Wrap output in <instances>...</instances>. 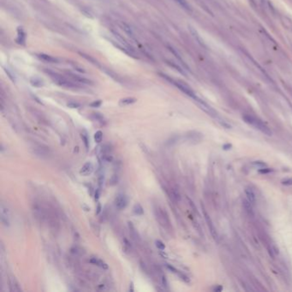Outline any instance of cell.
Wrapping results in <instances>:
<instances>
[{"instance_id": "52a82bcc", "label": "cell", "mask_w": 292, "mask_h": 292, "mask_svg": "<svg viewBox=\"0 0 292 292\" xmlns=\"http://www.w3.org/2000/svg\"><path fill=\"white\" fill-rule=\"evenodd\" d=\"M0 212H1V222L4 226H10V211L8 207L4 203H1L0 207Z\"/></svg>"}, {"instance_id": "1f68e13d", "label": "cell", "mask_w": 292, "mask_h": 292, "mask_svg": "<svg viewBox=\"0 0 292 292\" xmlns=\"http://www.w3.org/2000/svg\"><path fill=\"white\" fill-rule=\"evenodd\" d=\"M155 243H156V247L159 249L164 250V249H165V245H164V243L162 242V241H160V240H157L156 242H155Z\"/></svg>"}, {"instance_id": "d590c367", "label": "cell", "mask_w": 292, "mask_h": 292, "mask_svg": "<svg viewBox=\"0 0 292 292\" xmlns=\"http://www.w3.org/2000/svg\"><path fill=\"white\" fill-rule=\"evenodd\" d=\"M272 169H268V168H261L259 172L260 173H262V174H266V173H269V172H272Z\"/></svg>"}, {"instance_id": "7402d4cb", "label": "cell", "mask_w": 292, "mask_h": 292, "mask_svg": "<svg viewBox=\"0 0 292 292\" xmlns=\"http://www.w3.org/2000/svg\"><path fill=\"white\" fill-rule=\"evenodd\" d=\"M243 207H244V209H245L246 212L249 215L253 214V204L251 203L250 201H249L248 200H243Z\"/></svg>"}, {"instance_id": "e0dca14e", "label": "cell", "mask_w": 292, "mask_h": 292, "mask_svg": "<svg viewBox=\"0 0 292 292\" xmlns=\"http://www.w3.org/2000/svg\"><path fill=\"white\" fill-rule=\"evenodd\" d=\"M245 195L247 196V200L250 201L252 204L255 203L256 201V196L254 192V190L251 188H246L245 189Z\"/></svg>"}, {"instance_id": "603a6c76", "label": "cell", "mask_w": 292, "mask_h": 292, "mask_svg": "<svg viewBox=\"0 0 292 292\" xmlns=\"http://www.w3.org/2000/svg\"><path fill=\"white\" fill-rule=\"evenodd\" d=\"M165 62H166V64H167L168 65H170L171 67L174 68L175 70H177L179 73H181V74H182V75H186V73L183 71V70H182V69L181 68V67H180L179 65H177V64H176L175 63H173L172 61L165 60Z\"/></svg>"}, {"instance_id": "6da1fadb", "label": "cell", "mask_w": 292, "mask_h": 292, "mask_svg": "<svg viewBox=\"0 0 292 292\" xmlns=\"http://www.w3.org/2000/svg\"><path fill=\"white\" fill-rule=\"evenodd\" d=\"M44 72L50 76V78L53 81L55 84L57 86H60L63 88H78L79 86H77L74 82L69 81L68 79H66L64 75H62L57 72H55L52 70L50 69H45Z\"/></svg>"}, {"instance_id": "74e56055", "label": "cell", "mask_w": 292, "mask_h": 292, "mask_svg": "<svg viewBox=\"0 0 292 292\" xmlns=\"http://www.w3.org/2000/svg\"><path fill=\"white\" fill-rule=\"evenodd\" d=\"M100 211H101V206H100V203H98V207H97V212L96 213L99 214L100 213Z\"/></svg>"}, {"instance_id": "f546056e", "label": "cell", "mask_w": 292, "mask_h": 292, "mask_svg": "<svg viewBox=\"0 0 292 292\" xmlns=\"http://www.w3.org/2000/svg\"><path fill=\"white\" fill-rule=\"evenodd\" d=\"M82 141H83V142H84V145H85L86 148L88 149V148L89 147L88 136H87V134H82Z\"/></svg>"}, {"instance_id": "836d02e7", "label": "cell", "mask_w": 292, "mask_h": 292, "mask_svg": "<svg viewBox=\"0 0 292 292\" xmlns=\"http://www.w3.org/2000/svg\"><path fill=\"white\" fill-rule=\"evenodd\" d=\"M253 164L254 166L259 168H264L266 166V164L264 162H262V161H254Z\"/></svg>"}, {"instance_id": "4dcf8cb0", "label": "cell", "mask_w": 292, "mask_h": 292, "mask_svg": "<svg viewBox=\"0 0 292 292\" xmlns=\"http://www.w3.org/2000/svg\"><path fill=\"white\" fill-rule=\"evenodd\" d=\"M67 106L70 107V108H72V109H77V108L81 106V105L77 103V102H75V101H71V102H69L67 104Z\"/></svg>"}, {"instance_id": "7a4b0ae2", "label": "cell", "mask_w": 292, "mask_h": 292, "mask_svg": "<svg viewBox=\"0 0 292 292\" xmlns=\"http://www.w3.org/2000/svg\"><path fill=\"white\" fill-rule=\"evenodd\" d=\"M242 118H243V120H244L247 124H249L251 125V126L254 127L256 129L260 130V132H262L265 135H267V136H272V132L271 129L268 128V126H267L266 124H264L263 122L260 121V119L254 118V117L251 116V115H244Z\"/></svg>"}, {"instance_id": "277c9868", "label": "cell", "mask_w": 292, "mask_h": 292, "mask_svg": "<svg viewBox=\"0 0 292 292\" xmlns=\"http://www.w3.org/2000/svg\"><path fill=\"white\" fill-rule=\"evenodd\" d=\"M154 215L156 218L157 221L159 222V224L165 230L170 231L171 228V221L169 218L166 211L164 210L163 208L159 206L154 207Z\"/></svg>"}, {"instance_id": "4fadbf2b", "label": "cell", "mask_w": 292, "mask_h": 292, "mask_svg": "<svg viewBox=\"0 0 292 292\" xmlns=\"http://www.w3.org/2000/svg\"><path fill=\"white\" fill-rule=\"evenodd\" d=\"M167 48L169 49V51L171 52V53L174 55L175 57H176V58H177V59L178 60V62H179L180 64H182V66H183V67H184V68H185L187 70H189V67L188 66V65H187V64H186L185 62H184V60L182 59V56L180 55V53L178 52L176 50V49H175L173 47H171V46H167Z\"/></svg>"}, {"instance_id": "d6986e66", "label": "cell", "mask_w": 292, "mask_h": 292, "mask_svg": "<svg viewBox=\"0 0 292 292\" xmlns=\"http://www.w3.org/2000/svg\"><path fill=\"white\" fill-rule=\"evenodd\" d=\"M10 289L11 291H21V289L20 287L19 283L16 281V279L15 278H11L10 279Z\"/></svg>"}, {"instance_id": "ffe728a7", "label": "cell", "mask_w": 292, "mask_h": 292, "mask_svg": "<svg viewBox=\"0 0 292 292\" xmlns=\"http://www.w3.org/2000/svg\"><path fill=\"white\" fill-rule=\"evenodd\" d=\"M29 82L34 88H42L43 86H44V82L41 79L39 78V77H36V76H34L32 78H30Z\"/></svg>"}, {"instance_id": "4316f807", "label": "cell", "mask_w": 292, "mask_h": 292, "mask_svg": "<svg viewBox=\"0 0 292 292\" xmlns=\"http://www.w3.org/2000/svg\"><path fill=\"white\" fill-rule=\"evenodd\" d=\"M4 72L6 73V75H8V77L10 78V80H11V82L16 83V77H15V75L11 71V70H10V69L6 68V67H4Z\"/></svg>"}, {"instance_id": "3957f363", "label": "cell", "mask_w": 292, "mask_h": 292, "mask_svg": "<svg viewBox=\"0 0 292 292\" xmlns=\"http://www.w3.org/2000/svg\"><path fill=\"white\" fill-rule=\"evenodd\" d=\"M159 75H160L161 77H163L164 79H165L166 81L168 82H170L172 84V85H174L176 88H177L180 91H182V93H184L186 95H188L190 98H192L194 100H196L198 97L196 96L195 93H194V91H193L192 89L189 88V86L184 84L183 82H178V81H175L174 79H172L171 76H169V75H165L164 73H159Z\"/></svg>"}, {"instance_id": "2e32d148", "label": "cell", "mask_w": 292, "mask_h": 292, "mask_svg": "<svg viewBox=\"0 0 292 292\" xmlns=\"http://www.w3.org/2000/svg\"><path fill=\"white\" fill-rule=\"evenodd\" d=\"M89 262L91 264H93L94 266H97V267H100V268H102L104 270H106L108 269V265H107L105 261H103L102 260H100L99 258H96V257H93V258H91L90 260H89Z\"/></svg>"}, {"instance_id": "ba28073f", "label": "cell", "mask_w": 292, "mask_h": 292, "mask_svg": "<svg viewBox=\"0 0 292 292\" xmlns=\"http://www.w3.org/2000/svg\"><path fill=\"white\" fill-rule=\"evenodd\" d=\"M67 75H68L74 82L80 83V84H86V85H93V82H92L91 80L85 78V77H82V76H80L79 75L73 74L71 72H67Z\"/></svg>"}, {"instance_id": "9a60e30c", "label": "cell", "mask_w": 292, "mask_h": 292, "mask_svg": "<svg viewBox=\"0 0 292 292\" xmlns=\"http://www.w3.org/2000/svg\"><path fill=\"white\" fill-rule=\"evenodd\" d=\"M16 42L19 45H25L26 42V33L24 29L21 27L17 28V38H16Z\"/></svg>"}, {"instance_id": "484cf974", "label": "cell", "mask_w": 292, "mask_h": 292, "mask_svg": "<svg viewBox=\"0 0 292 292\" xmlns=\"http://www.w3.org/2000/svg\"><path fill=\"white\" fill-rule=\"evenodd\" d=\"M92 118H93L94 120H96L97 122H99V123H101V124L105 123V118H104L103 115H101L100 113H99V112L93 113V114H92Z\"/></svg>"}, {"instance_id": "9c48e42d", "label": "cell", "mask_w": 292, "mask_h": 292, "mask_svg": "<svg viewBox=\"0 0 292 292\" xmlns=\"http://www.w3.org/2000/svg\"><path fill=\"white\" fill-rule=\"evenodd\" d=\"M34 153L36 154V156L39 157V158L46 159V158H48L49 155H50V150H49V148L47 147V146H39L34 147Z\"/></svg>"}, {"instance_id": "83f0119b", "label": "cell", "mask_w": 292, "mask_h": 292, "mask_svg": "<svg viewBox=\"0 0 292 292\" xmlns=\"http://www.w3.org/2000/svg\"><path fill=\"white\" fill-rule=\"evenodd\" d=\"M93 138H94V141H95V142L97 143H100L102 142V140H103V133L102 131H97L95 134H94V136H93Z\"/></svg>"}, {"instance_id": "30bf717a", "label": "cell", "mask_w": 292, "mask_h": 292, "mask_svg": "<svg viewBox=\"0 0 292 292\" xmlns=\"http://www.w3.org/2000/svg\"><path fill=\"white\" fill-rule=\"evenodd\" d=\"M37 57L40 59L43 62H46L48 64H58L59 63V59L57 57H55L53 56H51L48 54L46 53H39L36 54Z\"/></svg>"}, {"instance_id": "5b68a950", "label": "cell", "mask_w": 292, "mask_h": 292, "mask_svg": "<svg viewBox=\"0 0 292 292\" xmlns=\"http://www.w3.org/2000/svg\"><path fill=\"white\" fill-rule=\"evenodd\" d=\"M201 207H202V212H203V215H204V218H205V220H206V222H207V226H208V228H209L211 235L213 236V237L215 240H218L217 231H216V228H215L213 223V221H212V218H211L210 216H209V214L207 213L206 209L204 208L203 205H201Z\"/></svg>"}, {"instance_id": "d4e9b609", "label": "cell", "mask_w": 292, "mask_h": 292, "mask_svg": "<svg viewBox=\"0 0 292 292\" xmlns=\"http://www.w3.org/2000/svg\"><path fill=\"white\" fill-rule=\"evenodd\" d=\"M175 1H176L181 7L183 8L184 10H186V11H191L190 5L188 4V2H187L186 0H175Z\"/></svg>"}, {"instance_id": "f35d334b", "label": "cell", "mask_w": 292, "mask_h": 292, "mask_svg": "<svg viewBox=\"0 0 292 292\" xmlns=\"http://www.w3.org/2000/svg\"><path fill=\"white\" fill-rule=\"evenodd\" d=\"M99 197H100V190L97 189L96 192H95V200L99 199Z\"/></svg>"}, {"instance_id": "7c38bea8", "label": "cell", "mask_w": 292, "mask_h": 292, "mask_svg": "<svg viewBox=\"0 0 292 292\" xmlns=\"http://www.w3.org/2000/svg\"><path fill=\"white\" fill-rule=\"evenodd\" d=\"M93 164L92 162H86L85 164H83V166L81 168L80 170V174L84 176V177H88L89 175H91L93 173Z\"/></svg>"}, {"instance_id": "cb8c5ba5", "label": "cell", "mask_w": 292, "mask_h": 292, "mask_svg": "<svg viewBox=\"0 0 292 292\" xmlns=\"http://www.w3.org/2000/svg\"><path fill=\"white\" fill-rule=\"evenodd\" d=\"M133 212H134V213L136 214V215H142V214L144 213V209H143V207H142L139 203H137L133 207Z\"/></svg>"}, {"instance_id": "5bb4252c", "label": "cell", "mask_w": 292, "mask_h": 292, "mask_svg": "<svg viewBox=\"0 0 292 292\" xmlns=\"http://www.w3.org/2000/svg\"><path fill=\"white\" fill-rule=\"evenodd\" d=\"M189 31H190V33H191V34H192V36L194 37V39H195L196 41L198 42V44H199L200 46L207 49V46L205 45V43H204L203 39L200 38V36L199 35L198 32H197V31H196L195 29H194L193 27H191V26H189Z\"/></svg>"}, {"instance_id": "44dd1931", "label": "cell", "mask_w": 292, "mask_h": 292, "mask_svg": "<svg viewBox=\"0 0 292 292\" xmlns=\"http://www.w3.org/2000/svg\"><path fill=\"white\" fill-rule=\"evenodd\" d=\"M122 27H123V29L124 30V32L128 34L131 39H135L136 40V36H135V34L133 32V30L130 28V26L127 24V23H125V22H122Z\"/></svg>"}, {"instance_id": "8d00e7d4", "label": "cell", "mask_w": 292, "mask_h": 292, "mask_svg": "<svg viewBox=\"0 0 292 292\" xmlns=\"http://www.w3.org/2000/svg\"><path fill=\"white\" fill-rule=\"evenodd\" d=\"M74 69H75V70H77V71L81 72V73H85V70L82 67H80L78 65H74Z\"/></svg>"}, {"instance_id": "d6a6232c", "label": "cell", "mask_w": 292, "mask_h": 292, "mask_svg": "<svg viewBox=\"0 0 292 292\" xmlns=\"http://www.w3.org/2000/svg\"><path fill=\"white\" fill-rule=\"evenodd\" d=\"M102 105V101L100 100H95V101H93L92 103L90 104L89 106L91 107H93V108H98V107H100V106Z\"/></svg>"}, {"instance_id": "8992f818", "label": "cell", "mask_w": 292, "mask_h": 292, "mask_svg": "<svg viewBox=\"0 0 292 292\" xmlns=\"http://www.w3.org/2000/svg\"><path fill=\"white\" fill-rule=\"evenodd\" d=\"M115 207L118 210H123L127 207L128 204V198L124 194H118L115 198Z\"/></svg>"}, {"instance_id": "f1b7e54d", "label": "cell", "mask_w": 292, "mask_h": 292, "mask_svg": "<svg viewBox=\"0 0 292 292\" xmlns=\"http://www.w3.org/2000/svg\"><path fill=\"white\" fill-rule=\"evenodd\" d=\"M128 227H129V230H130V234L134 236V238H136V239L138 238L137 232L136 231V229H135V227L133 226L132 223H128Z\"/></svg>"}, {"instance_id": "8fae6325", "label": "cell", "mask_w": 292, "mask_h": 292, "mask_svg": "<svg viewBox=\"0 0 292 292\" xmlns=\"http://www.w3.org/2000/svg\"><path fill=\"white\" fill-rule=\"evenodd\" d=\"M111 33L114 34V36L117 38V39H118V41H119V42H121L122 45H124L126 48H128V50L131 51L132 52H134V53H135V49H134V47H132L131 45H130V44H129V43H128V41H127V40H126V39H125L124 38V37H123V36H122L121 34L118 32V31L111 30Z\"/></svg>"}, {"instance_id": "e575fe53", "label": "cell", "mask_w": 292, "mask_h": 292, "mask_svg": "<svg viewBox=\"0 0 292 292\" xmlns=\"http://www.w3.org/2000/svg\"><path fill=\"white\" fill-rule=\"evenodd\" d=\"M282 184L285 186L292 185V178H289V179H285L284 181H282Z\"/></svg>"}, {"instance_id": "ac0fdd59", "label": "cell", "mask_w": 292, "mask_h": 292, "mask_svg": "<svg viewBox=\"0 0 292 292\" xmlns=\"http://www.w3.org/2000/svg\"><path fill=\"white\" fill-rule=\"evenodd\" d=\"M137 100L134 97H127V98H124L119 101V105L122 106H130L132 104L136 103Z\"/></svg>"}]
</instances>
